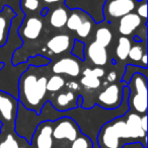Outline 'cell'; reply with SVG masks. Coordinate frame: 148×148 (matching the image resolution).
Wrapping results in <instances>:
<instances>
[{"label":"cell","instance_id":"1","mask_svg":"<svg viewBox=\"0 0 148 148\" xmlns=\"http://www.w3.org/2000/svg\"><path fill=\"white\" fill-rule=\"evenodd\" d=\"M46 67L29 66L21 73L17 83L18 103L25 109L40 114L47 95V70Z\"/></svg>","mask_w":148,"mask_h":148},{"label":"cell","instance_id":"2","mask_svg":"<svg viewBox=\"0 0 148 148\" xmlns=\"http://www.w3.org/2000/svg\"><path fill=\"white\" fill-rule=\"evenodd\" d=\"M95 144L99 148H123L127 144H134L124 115L114 118L101 126L95 138Z\"/></svg>","mask_w":148,"mask_h":148},{"label":"cell","instance_id":"3","mask_svg":"<svg viewBox=\"0 0 148 148\" xmlns=\"http://www.w3.org/2000/svg\"><path fill=\"white\" fill-rule=\"evenodd\" d=\"M126 86L128 87L129 110L139 115L147 112V77L142 73H135Z\"/></svg>","mask_w":148,"mask_h":148},{"label":"cell","instance_id":"4","mask_svg":"<svg viewBox=\"0 0 148 148\" xmlns=\"http://www.w3.org/2000/svg\"><path fill=\"white\" fill-rule=\"evenodd\" d=\"M18 99L6 91L0 90V133L6 132L14 134L15 120H16Z\"/></svg>","mask_w":148,"mask_h":148},{"label":"cell","instance_id":"5","mask_svg":"<svg viewBox=\"0 0 148 148\" xmlns=\"http://www.w3.org/2000/svg\"><path fill=\"white\" fill-rule=\"evenodd\" d=\"M137 3V0H106L103 7V18L110 23H115L128 13L134 12Z\"/></svg>","mask_w":148,"mask_h":148},{"label":"cell","instance_id":"6","mask_svg":"<svg viewBox=\"0 0 148 148\" xmlns=\"http://www.w3.org/2000/svg\"><path fill=\"white\" fill-rule=\"evenodd\" d=\"M80 134L78 125L69 117H62L53 121V139L57 141L72 142Z\"/></svg>","mask_w":148,"mask_h":148},{"label":"cell","instance_id":"7","mask_svg":"<svg viewBox=\"0 0 148 148\" xmlns=\"http://www.w3.org/2000/svg\"><path fill=\"white\" fill-rule=\"evenodd\" d=\"M21 21L18 23V15H15L14 18L12 19L6 43L0 47V63L5 64L7 62H10L12 60L14 52L23 46V41L19 37L18 32H17Z\"/></svg>","mask_w":148,"mask_h":148},{"label":"cell","instance_id":"8","mask_svg":"<svg viewBox=\"0 0 148 148\" xmlns=\"http://www.w3.org/2000/svg\"><path fill=\"white\" fill-rule=\"evenodd\" d=\"M31 148H54L53 122H41L36 127L29 141Z\"/></svg>","mask_w":148,"mask_h":148},{"label":"cell","instance_id":"9","mask_svg":"<svg viewBox=\"0 0 148 148\" xmlns=\"http://www.w3.org/2000/svg\"><path fill=\"white\" fill-rule=\"evenodd\" d=\"M123 87L124 85L122 83H112L97 95V101L95 105L106 110L117 109L120 107L123 99Z\"/></svg>","mask_w":148,"mask_h":148},{"label":"cell","instance_id":"10","mask_svg":"<svg viewBox=\"0 0 148 148\" xmlns=\"http://www.w3.org/2000/svg\"><path fill=\"white\" fill-rule=\"evenodd\" d=\"M52 72L58 75H67L69 77L76 78L81 73L80 60L72 55L62 57L52 65Z\"/></svg>","mask_w":148,"mask_h":148},{"label":"cell","instance_id":"11","mask_svg":"<svg viewBox=\"0 0 148 148\" xmlns=\"http://www.w3.org/2000/svg\"><path fill=\"white\" fill-rule=\"evenodd\" d=\"M44 23L40 17L35 16V15H31L27 18L23 19L18 27V35L23 41L27 40V41H35L41 36L42 31H43Z\"/></svg>","mask_w":148,"mask_h":148},{"label":"cell","instance_id":"12","mask_svg":"<svg viewBox=\"0 0 148 148\" xmlns=\"http://www.w3.org/2000/svg\"><path fill=\"white\" fill-rule=\"evenodd\" d=\"M124 117L134 144L140 143L143 148H147V133L144 132L140 126V115L129 110Z\"/></svg>","mask_w":148,"mask_h":148},{"label":"cell","instance_id":"13","mask_svg":"<svg viewBox=\"0 0 148 148\" xmlns=\"http://www.w3.org/2000/svg\"><path fill=\"white\" fill-rule=\"evenodd\" d=\"M74 40L69 35L59 34L52 37L46 44L48 51L54 55H61L70 51Z\"/></svg>","mask_w":148,"mask_h":148},{"label":"cell","instance_id":"14","mask_svg":"<svg viewBox=\"0 0 148 148\" xmlns=\"http://www.w3.org/2000/svg\"><path fill=\"white\" fill-rule=\"evenodd\" d=\"M144 25H146V21H144L141 17L138 16L135 12H131L119 19L118 31L121 36L128 37Z\"/></svg>","mask_w":148,"mask_h":148},{"label":"cell","instance_id":"15","mask_svg":"<svg viewBox=\"0 0 148 148\" xmlns=\"http://www.w3.org/2000/svg\"><path fill=\"white\" fill-rule=\"evenodd\" d=\"M86 58L91 64L97 67H103L107 64L109 58L107 48L92 42L87 47H85V59Z\"/></svg>","mask_w":148,"mask_h":148},{"label":"cell","instance_id":"16","mask_svg":"<svg viewBox=\"0 0 148 148\" xmlns=\"http://www.w3.org/2000/svg\"><path fill=\"white\" fill-rule=\"evenodd\" d=\"M15 15L16 12L9 5H5L0 10V47L6 43L11 23Z\"/></svg>","mask_w":148,"mask_h":148},{"label":"cell","instance_id":"17","mask_svg":"<svg viewBox=\"0 0 148 148\" xmlns=\"http://www.w3.org/2000/svg\"><path fill=\"white\" fill-rule=\"evenodd\" d=\"M79 95H76L75 91L68 90L66 92H60L56 95L54 103H51L54 109L57 111L64 112L68 110L77 108V97Z\"/></svg>","mask_w":148,"mask_h":148},{"label":"cell","instance_id":"18","mask_svg":"<svg viewBox=\"0 0 148 148\" xmlns=\"http://www.w3.org/2000/svg\"><path fill=\"white\" fill-rule=\"evenodd\" d=\"M69 11L68 7H64L62 5L55 7L50 15V25L57 29H63L67 23Z\"/></svg>","mask_w":148,"mask_h":148},{"label":"cell","instance_id":"19","mask_svg":"<svg viewBox=\"0 0 148 148\" xmlns=\"http://www.w3.org/2000/svg\"><path fill=\"white\" fill-rule=\"evenodd\" d=\"M86 16L87 14L85 12H83L82 10L73 9V10L69 11V16H68L65 27H67L68 31L75 32L79 27V25L82 23V21H84Z\"/></svg>","mask_w":148,"mask_h":148},{"label":"cell","instance_id":"20","mask_svg":"<svg viewBox=\"0 0 148 148\" xmlns=\"http://www.w3.org/2000/svg\"><path fill=\"white\" fill-rule=\"evenodd\" d=\"M132 47V42L130 39L125 36H121L118 40V45L116 48V56L121 61H125L128 59L130 49Z\"/></svg>","mask_w":148,"mask_h":148},{"label":"cell","instance_id":"21","mask_svg":"<svg viewBox=\"0 0 148 148\" xmlns=\"http://www.w3.org/2000/svg\"><path fill=\"white\" fill-rule=\"evenodd\" d=\"M113 41V34L111 29L107 27H101L97 29L95 36V42L103 47L107 48L108 46L111 45Z\"/></svg>","mask_w":148,"mask_h":148},{"label":"cell","instance_id":"22","mask_svg":"<svg viewBox=\"0 0 148 148\" xmlns=\"http://www.w3.org/2000/svg\"><path fill=\"white\" fill-rule=\"evenodd\" d=\"M65 78L62 75H58V74H54L52 76H50L47 80V91L52 93L58 92L61 90L64 86H65Z\"/></svg>","mask_w":148,"mask_h":148},{"label":"cell","instance_id":"23","mask_svg":"<svg viewBox=\"0 0 148 148\" xmlns=\"http://www.w3.org/2000/svg\"><path fill=\"white\" fill-rule=\"evenodd\" d=\"M142 73L144 76L147 77V74H148V70L147 68H142L140 66H136V65H133V64H128L127 67H126V70H125V73L123 75V78H122V84L124 86L127 85V83L130 81L131 77L133 76L135 73Z\"/></svg>","mask_w":148,"mask_h":148},{"label":"cell","instance_id":"24","mask_svg":"<svg viewBox=\"0 0 148 148\" xmlns=\"http://www.w3.org/2000/svg\"><path fill=\"white\" fill-rule=\"evenodd\" d=\"M92 27H93L92 21H91V19L89 18L88 15H87V16L85 17L84 21H82V23L79 25L78 29L74 32V33L76 34V37H77L76 40L81 41V40H85L86 38H88L91 33V31H92Z\"/></svg>","mask_w":148,"mask_h":148},{"label":"cell","instance_id":"25","mask_svg":"<svg viewBox=\"0 0 148 148\" xmlns=\"http://www.w3.org/2000/svg\"><path fill=\"white\" fill-rule=\"evenodd\" d=\"M146 42H143V43H138L136 45L132 46L131 49H130L129 55H128V58L131 60L134 63H137V62L140 61L142 55L145 53V49H146Z\"/></svg>","mask_w":148,"mask_h":148},{"label":"cell","instance_id":"26","mask_svg":"<svg viewBox=\"0 0 148 148\" xmlns=\"http://www.w3.org/2000/svg\"><path fill=\"white\" fill-rule=\"evenodd\" d=\"M70 143V148H93L95 145V142L84 134H80Z\"/></svg>","mask_w":148,"mask_h":148},{"label":"cell","instance_id":"27","mask_svg":"<svg viewBox=\"0 0 148 148\" xmlns=\"http://www.w3.org/2000/svg\"><path fill=\"white\" fill-rule=\"evenodd\" d=\"M19 6L23 14H29L40 10L41 1L40 0H21Z\"/></svg>","mask_w":148,"mask_h":148},{"label":"cell","instance_id":"28","mask_svg":"<svg viewBox=\"0 0 148 148\" xmlns=\"http://www.w3.org/2000/svg\"><path fill=\"white\" fill-rule=\"evenodd\" d=\"M70 53L73 57L77 58L80 61L85 60V44L79 40H74L72 44Z\"/></svg>","mask_w":148,"mask_h":148},{"label":"cell","instance_id":"29","mask_svg":"<svg viewBox=\"0 0 148 148\" xmlns=\"http://www.w3.org/2000/svg\"><path fill=\"white\" fill-rule=\"evenodd\" d=\"M21 137L15 136V133H7L3 141L0 142V148H18Z\"/></svg>","mask_w":148,"mask_h":148},{"label":"cell","instance_id":"30","mask_svg":"<svg viewBox=\"0 0 148 148\" xmlns=\"http://www.w3.org/2000/svg\"><path fill=\"white\" fill-rule=\"evenodd\" d=\"M80 84L83 87L88 89H97L101 86V81L99 78L95 76H90V75H86V76H82L80 79Z\"/></svg>","mask_w":148,"mask_h":148},{"label":"cell","instance_id":"31","mask_svg":"<svg viewBox=\"0 0 148 148\" xmlns=\"http://www.w3.org/2000/svg\"><path fill=\"white\" fill-rule=\"evenodd\" d=\"M25 62H27L29 66H34V67H46L51 63V59L43 55H36L29 57Z\"/></svg>","mask_w":148,"mask_h":148},{"label":"cell","instance_id":"32","mask_svg":"<svg viewBox=\"0 0 148 148\" xmlns=\"http://www.w3.org/2000/svg\"><path fill=\"white\" fill-rule=\"evenodd\" d=\"M82 75L83 76L90 75V76H95V77H97V78L101 79L106 75V71L103 67H95V68L87 67L82 71Z\"/></svg>","mask_w":148,"mask_h":148},{"label":"cell","instance_id":"33","mask_svg":"<svg viewBox=\"0 0 148 148\" xmlns=\"http://www.w3.org/2000/svg\"><path fill=\"white\" fill-rule=\"evenodd\" d=\"M136 14L141 17L144 21H147V0H140L138 1L135 7Z\"/></svg>","mask_w":148,"mask_h":148},{"label":"cell","instance_id":"34","mask_svg":"<svg viewBox=\"0 0 148 148\" xmlns=\"http://www.w3.org/2000/svg\"><path fill=\"white\" fill-rule=\"evenodd\" d=\"M65 86L67 87L68 90L71 91H76L79 89V84L75 81H68L67 83H65Z\"/></svg>","mask_w":148,"mask_h":148},{"label":"cell","instance_id":"35","mask_svg":"<svg viewBox=\"0 0 148 148\" xmlns=\"http://www.w3.org/2000/svg\"><path fill=\"white\" fill-rule=\"evenodd\" d=\"M140 126H141L142 130L147 133V115L146 114L140 116Z\"/></svg>","mask_w":148,"mask_h":148},{"label":"cell","instance_id":"36","mask_svg":"<svg viewBox=\"0 0 148 148\" xmlns=\"http://www.w3.org/2000/svg\"><path fill=\"white\" fill-rule=\"evenodd\" d=\"M45 4L53 5V4H63L65 3V0H42Z\"/></svg>","mask_w":148,"mask_h":148},{"label":"cell","instance_id":"37","mask_svg":"<svg viewBox=\"0 0 148 148\" xmlns=\"http://www.w3.org/2000/svg\"><path fill=\"white\" fill-rule=\"evenodd\" d=\"M116 79H117V73H116V72L112 71L108 74L107 81H109V82H111V83H114L116 81Z\"/></svg>","mask_w":148,"mask_h":148},{"label":"cell","instance_id":"38","mask_svg":"<svg viewBox=\"0 0 148 148\" xmlns=\"http://www.w3.org/2000/svg\"><path fill=\"white\" fill-rule=\"evenodd\" d=\"M139 63L141 64V66H140V67L147 68V54H146V52L143 54V55H142V57H141V59H140Z\"/></svg>","mask_w":148,"mask_h":148},{"label":"cell","instance_id":"39","mask_svg":"<svg viewBox=\"0 0 148 148\" xmlns=\"http://www.w3.org/2000/svg\"><path fill=\"white\" fill-rule=\"evenodd\" d=\"M49 12H50V9L48 8V7H44V8H42V10L40 11V16H42V17L47 16V14Z\"/></svg>","mask_w":148,"mask_h":148},{"label":"cell","instance_id":"40","mask_svg":"<svg viewBox=\"0 0 148 148\" xmlns=\"http://www.w3.org/2000/svg\"><path fill=\"white\" fill-rule=\"evenodd\" d=\"M18 148H31V146H29V142H25V144L23 145H19Z\"/></svg>","mask_w":148,"mask_h":148},{"label":"cell","instance_id":"41","mask_svg":"<svg viewBox=\"0 0 148 148\" xmlns=\"http://www.w3.org/2000/svg\"><path fill=\"white\" fill-rule=\"evenodd\" d=\"M3 66H4V64H3V63H0V70L2 69V67H3Z\"/></svg>","mask_w":148,"mask_h":148}]
</instances>
